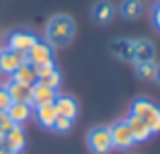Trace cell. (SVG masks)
<instances>
[{"label":"cell","instance_id":"6da1fadb","mask_svg":"<svg viewBox=\"0 0 160 154\" xmlns=\"http://www.w3.org/2000/svg\"><path fill=\"white\" fill-rule=\"evenodd\" d=\"M45 37L49 45H68L74 37V21L66 14L52 17L45 29Z\"/></svg>","mask_w":160,"mask_h":154},{"label":"cell","instance_id":"7a4b0ae2","mask_svg":"<svg viewBox=\"0 0 160 154\" xmlns=\"http://www.w3.org/2000/svg\"><path fill=\"white\" fill-rule=\"evenodd\" d=\"M86 144H88V148L92 150L94 154H107L109 150L113 148L109 127H105V126L92 127V130L88 131V136H86Z\"/></svg>","mask_w":160,"mask_h":154},{"label":"cell","instance_id":"3957f363","mask_svg":"<svg viewBox=\"0 0 160 154\" xmlns=\"http://www.w3.org/2000/svg\"><path fill=\"white\" fill-rule=\"evenodd\" d=\"M109 131H111V142H113V148L127 150V148H132V146L136 144V140H133V136H132V130H129V126H127L125 119H123V121L113 123V126L109 127Z\"/></svg>","mask_w":160,"mask_h":154},{"label":"cell","instance_id":"277c9868","mask_svg":"<svg viewBox=\"0 0 160 154\" xmlns=\"http://www.w3.org/2000/svg\"><path fill=\"white\" fill-rule=\"evenodd\" d=\"M27 62L33 66H39V64H49L53 62V47L49 45L47 41H35L33 45L29 47L27 51Z\"/></svg>","mask_w":160,"mask_h":154},{"label":"cell","instance_id":"5b68a950","mask_svg":"<svg viewBox=\"0 0 160 154\" xmlns=\"http://www.w3.org/2000/svg\"><path fill=\"white\" fill-rule=\"evenodd\" d=\"M58 97V90L49 89V86H45L43 82H35L33 86H31V105L33 107H43V105H53V101H56Z\"/></svg>","mask_w":160,"mask_h":154},{"label":"cell","instance_id":"8992f818","mask_svg":"<svg viewBox=\"0 0 160 154\" xmlns=\"http://www.w3.org/2000/svg\"><path fill=\"white\" fill-rule=\"evenodd\" d=\"M37 41V37H35L33 33L29 31H12L8 35V49L12 51H29V47L33 45V43Z\"/></svg>","mask_w":160,"mask_h":154},{"label":"cell","instance_id":"52a82bcc","mask_svg":"<svg viewBox=\"0 0 160 154\" xmlns=\"http://www.w3.org/2000/svg\"><path fill=\"white\" fill-rule=\"evenodd\" d=\"M53 109L58 111V115L68 117V119H74L78 115V103L74 97H68V95H58L53 101Z\"/></svg>","mask_w":160,"mask_h":154},{"label":"cell","instance_id":"ba28073f","mask_svg":"<svg viewBox=\"0 0 160 154\" xmlns=\"http://www.w3.org/2000/svg\"><path fill=\"white\" fill-rule=\"evenodd\" d=\"M6 115L10 117V121L14 126H21L25 123L27 119H31L33 115V105H29V103H10V107L6 109Z\"/></svg>","mask_w":160,"mask_h":154},{"label":"cell","instance_id":"9c48e42d","mask_svg":"<svg viewBox=\"0 0 160 154\" xmlns=\"http://www.w3.org/2000/svg\"><path fill=\"white\" fill-rule=\"evenodd\" d=\"M125 121H127V126H129V130H132V136H133V140H136V142H146L148 138L152 136V130L148 127V123L144 121L142 117L129 113V117H127Z\"/></svg>","mask_w":160,"mask_h":154},{"label":"cell","instance_id":"30bf717a","mask_svg":"<svg viewBox=\"0 0 160 154\" xmlns=\"http://www.w3.org/2000/svg\"><path fill=\"white\" fill-rule=\"evenodd\" d=\"M6 90H8L12 103H29V105H31V86H29V84L10 80V82L6 84Z\"/></svg>","mask_w":160,"mask_h":154},{"label":"cell","instance_id":"8fae6325","mask_svg":"<svg viewBox=\"0 0 160 154\" xmlns=\"http://www.w3.org/2000/svg\"><path fill=\"white\" fill-rule=\"evenodd\" d=\"M21 64H23V62H21V58H19L17 51L8 49V47H6L4 51H0V72H4V74L10 76Z\"/></svg>","mask_w":160,"mask_h":154},{"label":"cell","instance_id":"7c38bea8","mask_svg":"<svg viewBox=\"0 0 160 154\" xmlns=\"http://www.w3.org/2000/svg\"><path fill=\"white\" fill-rule=\"evenodd\" d=\"M111 54L119 60L125 62H133V41H127V39H115L111 43Z\"/></svg>","mask_w":160,"mask_h":154},{"label":"cell","instance_id":"4fadbf2b","mask_svg":"<svg viewBox=\"0 0 160 154\" xmlns=\"http://www.w3.org/2000/svg\"><path fill=\"white\" fill-rule=\"evenodd\" d=\"M10 76H12V80H17V82H23V84H29V86H33V84L37 82L35 68H33V64H29V62H23V64H21Z\"/></svg>","mask_w":160,"mask_h":154},{"label":"cell","instance_id":"5bb4252c","mask_svg":"<svg viewBox=\"0 0 160 154\" xmlns=\"http://www.w3.org/2000/svg\"><path fill=\"white\" fill-rule=\"evenodd\" d=\"M4 142H6V148L8 150H14V152H21L25 148V131L21 126H14L8 134H4Z\"/></svg>","mask_w":160,"mask_h":154},{"label":"cell","instance_id":"9a60e30c","mask_svg":"<svg viewBox=\"0 0 160 154\" xmlns=\"http://www.w3.org/2000/svg\"><path fill=\"white\" fill-rule=\"evenodd\" d=\"M154 58V45L146 39L142 41H133V62L142 64V62H152Z\"/></svg>","mask_w":160,"mask_h":154},{"label":"cell","instance_id":"2e32d148","mask_svg":"<svg viewBox=\"0 0 160 154\" xmlns=\"http://www.w3.org/2000/svg\"><path fill=\"white\" fill-rule=\"evenodd\" d=\"M58 117V111L53 109V105H43V107H35V119L41 123L43 127H49L52 130L53 121Z\"/></svg>","mask_w":160,"mask_h":154},{"label":"cell","instance_id":"e0dca14e","mask_svg":"<svg viewBox=\"0 0 160 154\" xmlns=\"http://www.w3.org/2000/svg\"><path fill=\"white\" fill-rule=\"evenodd\" d=\"M113 14H115V8L107 0L97 2L94 8H92V17H94V21H99V23H109V21L113 19Z\"/></svg>","mask_w":160,"mask_h":154},{"label":"cell","instance_id":"ac0fdd59","mask_svg":"<svg viewBox=\"0 0 160 154\" xmlns=\"http://www.w3.org/2000/svg\"><path fill=\"white\" fill-rule=\"evenodd\" d=\"M142 13L140 0H123L121 2V14L125 19H138Z\"/></svg>","mask_w":160,"mask_h":154},{"label":"cell","instance_id":"d6986e66","mask_svg":"<svg viewBox=\"0 0 160 154\" xmlns=\"http://www.w3.org/2000/svg\"><path fill=\"white\" fill-rule=\"evenodd\" d=\"M154 107V103L150 101V99H146V97H140V99H136V101L132 103V115H138V117H146V113L150 111V109Z\"/></svg>","mask_w":160,"mask_h":154},{"label":"cell","instance_id":"ffe728a7","mask_svg":"<svg viewBox=\"0 0 160 154\" xmlns=\"http://www.w3.org/2000/svg\"><path fill=\"white\" fill-rule=\"evenodd\" d=\"M144 121L148 123V127L152 130V134H158V131H160V107H156V105H154V107L146 113Z\"/></svg>","mask_w":160,"mask_h":154},{"label":"cell","instance_id":"44dd1931","mask_svg":"<svg viewBox=\"0 0 160 154\" xmlns=\"http://www.w3.org/2000/svg\"><path fill=\"white\" fill-rule=\"evenodd\" d=\"M156 74V64L154 62H142V64H138V76L144 80H150L154 78Z\"/></svg>","mask_w":160,"mask_h":154},{"label":"cell","instance_id":"7402d4cb","mask_svg":"<svg viewBox=\"0 0 160 154\" xmlns=\"http://www.w3.org/2000/svg\"><path fill=\"white\" fill-rule=\"evenodd\" d=\"M33 68H35V76H37V80H43L45 76L52 74L53 70H58L53 62H49V64H39V66H33Z\"/></svg>","mask_w":160,"mask_h":154},{"label":"cell","instance_id":"603a6c76","mask_svg":"<svg viewBox=\"0 0 160 154\" xmlns=\"http://www.w3.org/2000/svg\"><path fill=\"white\" fill-rule=\"evenodd\" d=\"M72 121H74V119H68V117L58 115V117H56V121H53V126H52V130L60 131V134H64V131H70Z\"/></svg>","mask_w":160,"mask_h":154},{"label":"cell","instance_id":"cb8c5ba5","mask_svg":"<svg viewBox=\"0 0 160 154\" xmlns=\"http://www.w3.org/2000/svg\"><path fill=\"white\" fill-rule=\"evenodd\" d=\"M39 82H43L45 86H49V89H53V90H58V86L62 84V76H60V72H58V70H53L49 76H45V78L39 80Z\"/></svg>","mask_w":160,"mask_h":154},{"label":"cell","instance_id":"d4e9b609","mask_svg":"<svg viewBox=\"0 0 160 154\" xmlns=\"http://www.w3.org/2000/svg\"><path fill=\"white\" fill-rule=\"evenodd\" d=\"M10 103H12V99H10L8 90H6V86H0V111H4L10 107Z\"/></svg>","mask_w":160,"mask_h":154},{"label":"cell","instance_id":"484cf974","mask_svg":"<svg viewBox=\"0 0 160 154\" xmlns=\"http://www.w3.org/2000/svg\"><path fill=\"white\" fill-rule=\"evenodd\" d=\"M14 127V123L10 121V117L6 115V113H2L0 115V136H4V134H8L10 130Z\"/></svg>","mask_w":160,"mask_h":154},{"label":"cell","instance_id":"4316f807","mask_svg":"<svg viewBox=\"0 0 160 154\" xmlns=\"http://www.w3.org/2000/svg\"><path fill=\"white\" fill-rule=\"evenodd\" d=\"M152 17H154V25L158 27V31H160V4H156L154 14H152Z\"/></svg>","mask_w":160,"mask_h":154},{"label":"cell","instance_id":"83f0119b","mask_svg":"<svg viewBox=\"0 0 160 154\" xmlns=\"http://www.w3.org/2000/svg\"><path fill=\"white\" fill-rule=\"evenodd\" d=\"M6 150V142H4V136H0V154Z\"/></svg>","mask_w":160,"mask_h":154},{"label":"cell","instance_id":"f1b7e54d","mask_svg":"<svg viewBox=\"0 0 160 154\" xmlns=\"http://www.w3.org/2000/svg\"><path fill=\"white\" fill-rule=\"evenodd\" d=\"M154 78H156V82L160 84V66H156V74H154Z\"/></svg>","mask_w":160,"mask_h":154},{"label":"cell","instance_id":"f546056e","mask_svg":"<svg viewBox=\"0 0 160 154\" xmlns=\"http://www.w3.org/2000/svg\"><path fill=\"white\" fill-rule=\"evenodd\" d=\"M2 154H21V152H14V150H8V148H6V150H4Z\"/></svg>","mask_w":160,"mask_h":154}]
</instances>
